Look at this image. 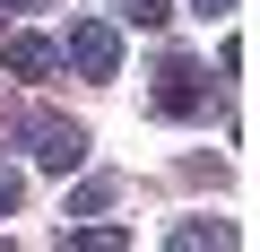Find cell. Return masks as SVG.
<instances>
[{
	"label": "cell",
	"instance_id": "cell-1",
	"mask_svg": "<svg viewBox=\"0 0 260 252\" xmlns=\"http://www.w3.org/2000/svg\"><path fill=\"white\" fill-rule=\"evenodd\" d=\"M26 157L52 165V174H78L87 165V131H78L70 113H26Z\"/></svg>",
	"mask_w": 260,
	"mask_h": 252
},
{
	"label": "cell",
	"instance_id": "cell-2",
	"mask_svg": "<svg viewBox=\"0 0 260 252\" xmlns=\"http://www.w3.org/2000/svg\"><path fill=\"white\" fill-rule=\"evenodd\" d=\"M148 104H156L165 122H200V113H208V70L174 52V61L156 70V87H148Z\"/></svg>",
	"mask_w": 260,
	"mask_h": 252
},
{
	"label": "cell",
	"instance_id": "cell-3",
	"mask_svg": "<svg viewBox=\"0 0 260 252\" xmlns=\"http://www.w3.org/2000/svg\"><path fill=\"white\" fill-rule=\"evenodd\" d=\"M61 52H70L78 78H121V26H113V18H78Z\"/></svg>",
	"mask_w": 260,
	"mask_h": 252
},
{
	"label": "cell",
	"instance_id": "cell-4",
	"mask_svg": "<svg viewBox=\"0 0 260 252\" xmlns=\"http://www.w3.org/2000/svg\"><path fill=\"white\" fill-rule=\"evenodd\" d=\"M0 61H9V78H52V70H61V52H52L44 35H9Z\"/></svg>",
	"mask_w": 260,
	"mask_h": 252
},
{
	"label": "cell",
	"instance_id": "cell-5",
	"mask_svg": "<svg viewBox=\"0 0 260 252\" xmlns=\"http://www.w3.org/2000/svg\"><path fill=\"white\" fill-rule=\"evenodd\" d=\"M165 243H174V252H200V243H208V252H234V243H243V235H234V226H225V217H182V226H174V235H165Z\"/></svg>",
	"mask_w": 260,
	"mask_h": 252
},
{
	"label": "cell",
	"instance_id": "cell-6",
	"mask_svg": "<svg viewBox=\"0 0 260 252\" xmlns=\"http://www.w3.org/2000/svg\"><path fill=\"white\" fill-rule=\"evenodd\" d=\"M104 9H113V26H165L174 0H104Z\"/></svg>",
	"mask_w": 260,
	"mask_h": 252
},
{
	"label": "cell",
	"instance_id": "cell-7",
	"mask_svg": "<svg viewBox=\"0 0 260 252\" xmlns=\"http://www.w3.org/2000/svg\"><path fill=\"white\" fill-rule=\"evenodd\" d=\"M61 243H78V252H121V243H130V235H121V226H70V235H61Z\"/></svg>",
	"mask_w": 260,
	"mask_h": 252
},
{
	"label": "cell",
	"instance_id": "cell-8",
	"mask_svg": "<svg viewBox=\"0 0 260 252\" xmlns=\"http://www.w3.org/2000/svg\"><path fill=\"white\" fill-rule=\"evenodd\" d=\"M104 200H113V174H95V183H78V191H70V217H95Z\"/></svg>",
	"mask_w": 260,
	"mask_h": 252
},
{
	"label": "cell",
	"instance_id": "cell-9",
	"mask_svg": "<svg viewBox=\"0 0 260 252\" xmlns=\"http://www.w3.org/2000/svg\"><path fill=\"white\" fill-rule=\"evenodd\" d=\"M18 200H26V174H18V165H0V217H9Z\"/></svg>",
	"mask_w": 260,
	"mask_h": 252
},
{
	"label": "cell",
	"instance_id": "cell-10",
	"mask_svg": "<svg viewBox=\"0 0 260 252\" xmlns=\"http://www.w3.org/2000/svg\"><path fill=\"white\" fill-rule=\"evenodd\" d=\"M191 9H208V18H217V9H234V0H191Z\"/></svg>",
	"mask_w": 260,
	"mask_h": 252
},
{
	"label": "cell",
	"instance_id": "cell-11",
	"mask_svg": "<svg viewBox=\"0 0 260 252\" xmlns=\"http://www.w3.org/2000/svg\"><path fill=\"white\" fill-rule=\"evenodd\" d=\"M18 9H52V0H18Z\"/></svg>",
	"mask_w": 260,
	"mask_h": 252
}]
</instances>
